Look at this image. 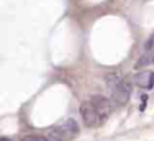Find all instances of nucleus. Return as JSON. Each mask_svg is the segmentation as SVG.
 Returning <instances> with one entry per match:
<instances>
[{
  "label": "nucleus",
  "mask_w": 154,
  "mask_h": 141,
  "mask_svg": "<svg viewBox=\"0 0 154 141\" xmlns=\"http://www.w3.org/2000/svg\"><path fill=\"white\" fill-rule=\"evenodd\" d=\"M80 114H81V118L84 121L85 126L88 128H96V126L101 125L104 122V120L100 117L96 109L93 107V104L89 102H82L80 104Z\"/></svg>",
  "instance_id": "obj_1"
},
{
  "label": "nucleus",
  "mask_w": 154,
  "mask_h": 141,
  "mask_svg": "<svg viewBox=\"0 0 154 141\" xmlns=\"http://www.w3.org/2000/svg\"><path fill=\"white\" fill-rule=\"evenodd\" d=\"M131 90H133V87H131L130 79H122V82L111 91V98L114 103L119 104V106H125L130 101Z\"/></svg>",
  "instance_id": "obj_2"
},
{
  "label": "nucleus",
  "mask_w": 154,
  "mask_h": 141,
  "mask_svg": "<svg viewBox=\"0 0 154 141\" xmlns=\"http://www.w3.org/2000/svg\"><path fill=\"white\" fill-rule=\"evenodd\" d=\"M91 103L93 104V107L96 109V111L100 114V117L103 120L108 118L114 111V101L106 98L103 95H93L91 98Z\"/></svg>",
  "instance_id": "obj_3"
},
{
  "label": "nucleus",
  "mask_w": 154,
  "mask_h": 141,
  "mask_svg": "<svg viewBox=\"0 0 154 141\" xmlns=\"http://www.w3.org/2000/svg\"><path fill=\"white\" fill-rule=\"evenodd\" d=\"M137 85L141 88H145V90H152L154 87V72L150 71H143V72H139L135 77Z\"/></svg>",
  "instance_id": "obj_4"
},
{
  "label": "nucleus",
  "mask_w": 154,
  "mask_h": 141,
  "mask_svg": "<svg viewBox=\"0 0 154 141\" xmlns=\"http://www.w3.org/2000/svg\"><path fill=\"white\" fill-rule=\"evenodd\" d=\"M58 128L61 129L62 133L66 136L68 141H70L72 139H75L77 134H79V132H80L79 123H77L76 120H73V118H69V120L64 121L61 125H58Z\"/></svg>",
  "instance_id": "obj_5"
},
{
  "label": "nucleus",
  "mask_w": 154,
  "mask_h": 141,
  "mask_svg": "<svg viewBox=\"0 0 154 141\" xmlns=\"http://www.w3.org/2000/svg\"><path fill=\"white\" fill-rule=\"evenodd\" d=\"M45 137L48 139V141H68L66 136L62 133V130L58 128V126L48 130V133H46Z\"/></svg>",
  "instance_id": "obj_6"
},
{
  "label": "nucleus",
  "mask_w": 154,
  "mask_h": 141,
  "mask_svg": "<svg viewBox=\"0 0 154 141\" xmlns=\"http://www.w3.org/2000/svg\"><path fill=\"white\" fill-rule=\"evenodd\" d=\"M120 82H122V79L119 77V75L118 73H109V75H107L106 76V83H107V85L111 88V91L114 90V88L116 87Z\"/></svg>",
  "instance_id": "obj_7"
},
{
  "label": "nucleus",
  "mask_w": 154,
  "mask_h": 141,
  "mask_svg": "<svg viewBox=\"0 0 154 141\" xmlns=\"http://www.w3.org/2000/svg\"><path fill=\"white\" fill-rule=\"evenodd\" d=\"M152 62V56H150L149 53H146V54H143V56L141 57V59L138 60V62L135 64V69H139V68H145V67H147V65Z\"/></svg>",
  "instance_id": "obj_8"
},
{
  "label": "nucleus",
  "mask_w": 154,
  "mask_h": 141,
  "mask_svg": "<svg viewBox=\"0 0 154 141\" xmlns=\"http://www.w3.org/2000/svg\"><path fill=\"white\" fill-rule=\"evenodd\" d=\"M20 141H48V139L43 136H32V134H30V136H24Z\"/></svg>",
  "instance_id": "obj_9"
},
{
  "label": "nucleus",
  "mask_w": 154,
  "mask_h": 141,
  "mask_svg": "<svg viewBox=\"0 0 154 141\" xmlns=\"http://www.w3.org/2000/svg\"><path fill=\"white\" fill-rule=\"evenodd\" d=\"M153 49H154V34L150 35L149 40H147L146 43H145V50L146 52H150V50H153Z\"/></svg>",
  "instance_id": "obj_10"
},
{
  "label": "nucleus",
  "mask_w": 154,
  "mask_h": 141,
  "mask_svg": "<svg viewBox=\"0 0 154 141\" xmlns=\"http://www.w3.org/2000/svg\"><path fill=\"white\" fill-rule=\"evenodd\" d=\"M153 62H154V57H153Z\"/></svg>",
  "instance_id": "obj_11"
}]
</instances>
